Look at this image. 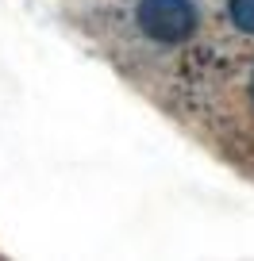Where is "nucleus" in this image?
I'll list each match as a JSON object with an SVG mask.
<instances>
[{
	"mask_svg": "<svg viewBox=\"0 0 254 261\" xmlns=\"http://www.w3.org/2000/svg\"><path fill=\"white\" fill-rule=\"evenodd\" d=\"M135 23L147 39L173 46V42H185L197 31V8H193V0H139Z\"/></svg>",
	"mask_w": 254,
	"mask_h": 261,
	"instance_id": "nucleus-1",
	"label": "nucleus"
},
{
	"mask_svg": "<svg viewBox=\"0 0 254 261\" xmlns=\"http://www.w3.org/2000/svg\"><path fill=\"white\" fill-rule=\"evenodd\" d=\"M227 16L239 31L254 35V0H227Z\"/></svg>",
	"mask_w": 254,
	"mask_h": 261,
	"instance_id": "nucleus-2",
	"label": "nucleus"
},
{
	"mask_svg": "<svg viewBox=\"0 0 254 261\" xmlns=\"http://www.w3.org/2000/svg\"><path fill=\"white\" fill-rule=\"evenodd\" d=\"M250 92H254V77H250Z\"/></svg>",
	"mask_w": 254,
	"mask_h": 261,
	"instance_id": "nucleus-3",
	"label": "nucleus"
}]
</instances>
